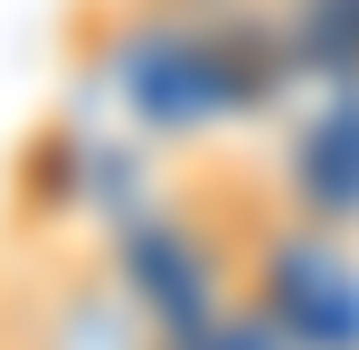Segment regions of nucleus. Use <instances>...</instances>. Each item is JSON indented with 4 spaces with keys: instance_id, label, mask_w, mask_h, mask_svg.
Segmentation results:
<instances>
[{
    "instance_id": "obj_1",
    "label": "nucleus",
    "mask_w": 359,
    "mask_h": 350,
    "mask_svg": "<svg viewBox=\"0 0 359 350\" xmlns=\"http://www.w3.org/2000/svg\"><path fill=\"white\" fill-rule=\"evenodd\" d=\"M0 303H10V322H0L10 350H170L151 303L133 294V275L86 246H29L0 284Z\"/></svg>"
},
{
    "instance_id": "obj_2",
    "label": "nucleus",
    "mask_w": 359,
    "mask_h": 350,
    "mask_svg": "<svg viewBox=\"0 0 359 350\" xmlns=\"http://www.w3.org/2000/svg\"><path fill=\"white\" fill-rule=\"evenodd\" d=\"M0 350H10V341H0Z\"/></svg>"
}]
</instances>
